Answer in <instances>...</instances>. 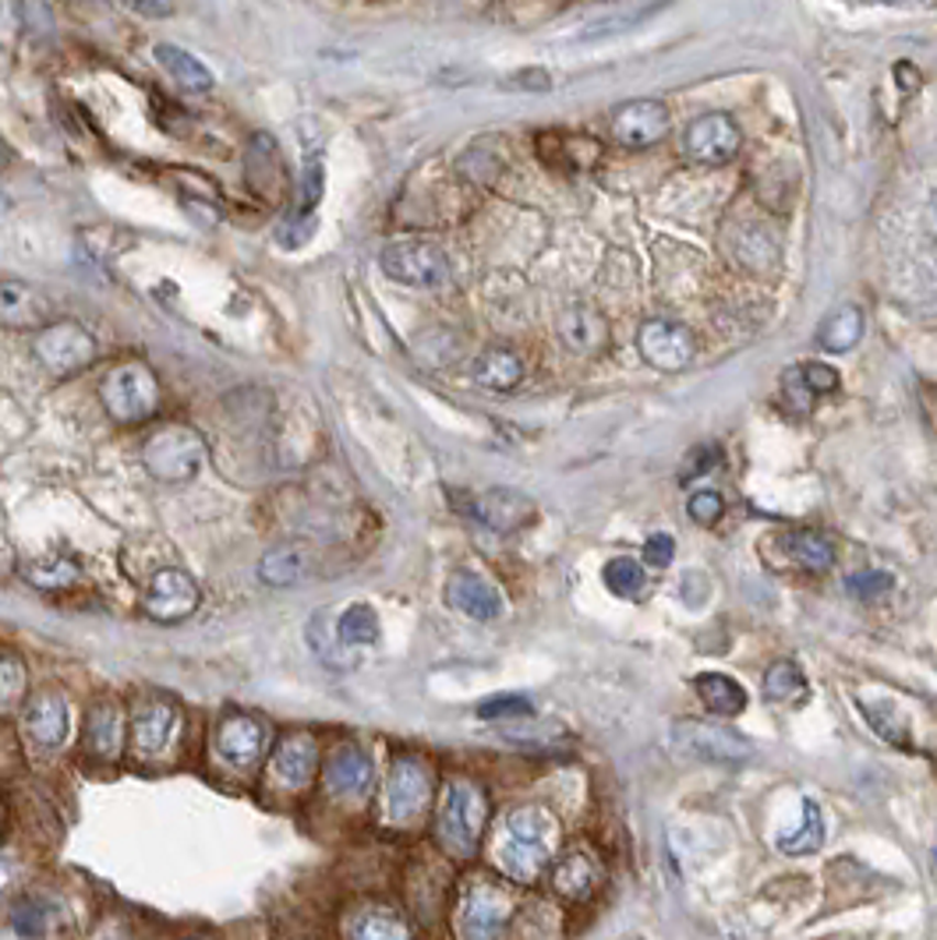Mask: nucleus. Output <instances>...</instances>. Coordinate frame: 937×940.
<instances>
[{"label": "nucleus", "mask_w": 937, "mask_h": 940, "mask_svg": "<svg viewBox=\"0 0 937 940\" xmlns=\"http://www.w3.org/2000/svg\"><path fill=\"white\" fill-rule=\"evenodd\" d=\"M319 195H322V163H311L305 170V188H301V217L316 209Z\"/></svg>", "instance_id": "obj_45"}, {"label": "nucleus", "mask_w": 937, "mask_h": 940, "mask_svg": "<svg viewBox=\"0 0 937 940\" xmlns=\"http://www.w3.org/2000/svg\"><path fill=\"white\" fill-rule=\"evenodd\" d=\"M613 139L627 148H651L669 135V110L659 99H630L619 103L608 118Z\"/></svg>", "instance_id": "obj_12"}, {"label": "nucleus", "mask_w": 937, "mask_h": 940, "mask_svg": "<svg viewBox=\"0 0 937 940\" xmlns=\"http://www.w3.org/2000/svg\"><path fill=\"white\" fill-rule=\"evenodd\" d=\"M46 916L51 913H46L40 902H22L19 909H14V930L29 933V937H40V933H46V927H51V919Z\"/></svg>", "instance_id": "obj_42"}, {"label": "nucleus", "mask_w": 937, "mask_h": 940, "mask_svg": "<svg viewBox=\"0 0 937 940\" xmlns=\"http://www.w3.org/2000/svg\"><path fill=\"white\" fill-rule=\"evenodd\" d=\"M559 340H563L566 351L573 354H584V357H595L608 346V325L598 316L595 308H570L559 316Z\"/></svg>", "instance_id": "obj_20"}, {"label": "nucleus", "mask_w": 937, "mask_h": 940, "mask_svg": "<svg viewBox=\"0 0 937 940\" xmlns=\"http://www.w3.org/2000/svg\"><path fill=\"white\" fill-rule=\"evenodd\" d=\"M180 729V711L163 697L145 700L135 711V729H131V739H135V750L142 756H159L174 747Z\"/></svg>", "instance_id": "obj_14"}, {"label": "nucleus", "mask_w": 937, "mask_h": 940, "mask_svg": "<svg viewBox=\"0 0 937 940\" xmlns=\"http://www.w3.org/2000/svg\"><path fill=\"white\" fill-rule=\"evenodd\" d=\"M825 841V820H820V806L814 799H803V823L796 831L779 834V849L785 855H811Z\"/></svg>", "instance_id": "obj_33"}, {"label": "nucleus", "mask_w": 937, "mask_h": 940, "mask_svg": "<svg viewBox=\"0 0 937 940\" xmlns=\"http://www.w3.org/2000/svg\"><path fill=\"white\" fill-rule=\"evenodd\" d=\"M552 891L559 898L566 902H587L591 895H595V887L602 881V873L595 866V860H587V855H566V860H559L552 866Z\"/></svg>", "instance_id": "obj_25"}, {"label": "nucleus", "mask_w": 937, "mask_h": 940, "mask_svg": "<svg viewBox=\"0 0 937 940\" xmlns=\"http://www.w3.org/2000/svg\"><path fill=\"white\" fill-rule=\"evenodd\" d=\"M927 226H930V234L937 237V195L930 198V206H927Z\"/></svg>", "instance_id": "obj_49"}, {"label": "nucleus", "mask_w": 937, "mask_h": 940, "mask_svg": "<svg viewBox=\"0 0 937 940\" xmlns=\"http://www.w3.org/2000/svg\"><path fill=\"white\" fill-rule=\"evenodd\" d=\"M156 60L185 92H209L212 89V71L195 54H188V49H180L174 43H159Z\"/></svg>", "instance_id": "obj_26"}, {"label": "nucleus", "mask_w": 937, "mask_h": 940, "mask_svg": "<svg viewBox=\"0 0 937 940\" xmlns=\"http://www.w3.org/2000/svg\"><path fill=\"white\" fill-rule=\"evenodd\" d=\"M348 937L354 940H404L410 937L407 922L400 919V913L386 909V905H365L348 919Z\"/></svg>", "instance_id": "obj_29"}, {"label": "nucleus", "mask_w": 937, "mask_h": 940, "mask_svg": "<svg viewBox=\"0 0 937 940\" xmlns=\"http://www.w3.org/2000/svg\"><path fill=\"white\" fill-rule=\"evenodd\" d=\"M217 750L220 756L238 771H249L258 764L262 750H266V725L255 718H227L217 732Z\"/></svg>", "instance_id": "obj_16"}, {"label": "nucleus", "mask_w": 937, "mask_h": 940, "mask_svg": "<svg viewBox=\"0 0 937 940\" xmlns=\"http://www.w3.org/2000/svg\"><path fill=\"white\" fill-rule=\"evenodd\" d=\"M121 4H128L139 14H150V19H163V14L174 11V0H121Z\"/></svg>", "instance_id": "obj_47"}, {"label": "nucleus", "mask_w": 937, "mask_h": 940, "mask_svg": "<svg viewBox=\"0 0 937 940\" xmlns=\"http://www.w3.org/2000/svg\"><path fill=\"white\" fill-rule=\"evenodd\" d=\"M0 325L43 329V325H51V305L25 284H0Z\"/></svg>", "instance_id": "obj_22"}, {"label": "nucleus", "mask_w": 937, "mask_h": 940, "mask_svg": "<svg viewBox=\"0 0 937 940\" xmlns=\"http://www.w3.org/2000/svg\"><path fill=\"white\" fill-rule=\"evenodd\" d=\"M206 442L199 432H191L185 424H167L153 432L142 445V464L159 482H191L195 474L206 467Z\"/></svg>", "instance_id": "obj_3"}, {"label": "nucleus", "mask_w": 937, "mask_h": 940, "mask_svg": "<svg viewBox=\"0 0 937 940\" xmlns=\"http://www.w3.org/2000/svg\"><path fill=\"white\" fill-rule=\"evenodd\" d=\"M379 266L389 279L421 290H436L450 279V258L432 241H393L383 247Z\"/></svg>", "instance_id": "obj_5"}, {"label": "nucleus", "mask_w": 937, "mask_h": 940, "mask_svg": "<svg viewBox=\"0 0 937 940\" xmlns=\"http://www.w3.org/2000/svg\"><path fill=\"white\" fill-rule=\"evenodd\" d=\"M860 340H863V311L852 308V305L835 308L817 329V343L825 346L828 354H846Z\"/></svg>", "instance_id": "obj_28"}, {"label": "nucleus", "mask_w": 937, "mask_h": 940, "mask_svg": "<svg viewBox=\"0 0 937 940\" xmlns=\"http://www.w3.org/2000/svg\"><path fill=\"white\" fill-rule=\"evenodd\" d=\"M199 598H202L199 584L185 569H159L150 580V587H145L142 608L156 622H177L188 619L199 608Z\"/></svg>", "instance_id": "obj_13"}, {"label": "nucleus", "mask_w": 937, "mask_h": 940, "mask_svg": "<svg viewBox=\"0 0 937 940\" xmlns=\"http://www.w3.org/2000/svg\"><path fill=\"white\" fill-rule=\"evenodd\" d=\"M895 75L902 78V86H906V89H916V86H919V75L910 68V64H899V68H895Z\"/></svg>", "instance_id": "obj_48"}, {"label": "nucleus", "mask_w": 937, "mask_h": 940, "mask_svg": "<svg viewBox=\"0 0 937 940\" xmlns=\"http://www.w3.org/2000/svg\"><path fill=\"white\" fill-rule=\"evenodd\" d=\"M934 860H937V852H934Z\"/></svg>", "instance_id": "obj_51"}, {"label": "nucleus", "mask_w": 937, "mask_h": 940, "mask_svg": "<svg viewBox=\"0 0 937 940\" xmlns=\"http://www.w3.org/2000/svg\"><path fill=\"white\" fill-rule=\"evenodd\" d=\"M372 785V761L365 756V750L357 747H340L330 764H326V788L340 799H357L365 796Z\"/></svg>", "instance_id": "obj_21"}, {"label": "nucleus", "mask_w": 937, "mask_h": 940, "mask_svg": "<svg viewBox=\"0 0 937 940\" xmlns=\"http://www.w3.org/2000/svg\"><path fill=\"white\" fill-rule=\"evenodd\" d=\"M672 555H676V541H672L669 534H651L644 541V563L654 566V569H665L672 563Z\"/></svg>", "instance_id": "obj_43"}, {"label": "nucleus", "mask_w": 937, "mask_h": 940, "mask_svg": "<svg viewBox=\"0 0 937 940\" xmlns=\"http://www.w3.org/2000/svg\"><path fill=\"white\" fill-rule=\"evenodd\" d=\"M100 396H103V407L110 410L113 421L139 424V421H150L156 414L159 383L150 372V365H142V361H128V365H118V368L107 372Z\"/></svg>", "instance_id": "obj_4"}, {"label": "nucleus", "mask_w": 937, "mask_h": 940, "mask_svg": "<svg viewBox=\"0 0 937 940\" xmlns=\"http://www.w3.org/2000/svg\"><path fill=\"white\" fill-rule=\"evenodd\" d=\"M474 517H478L485 527H492V531H503V534L520 531V527H528L534 520V502L520 491L492 488V491L478 495V502H474Z\"/></svg>", "instance_id": "obj_17"}, {"label": "nucleus", "mask_w": 937, "mask_h": 940, "mask_svg": "<svg viewBox=\"0 0 937 940\" xmlns=\"http://www.w3.org/2000/svg\"><path fill=\"white\" fill-rule=\"evenodd\" d=\"M715 460H718V450H715V445H704V450H697V453H694V460H690V467L683 471V477H686V482H694V477L708 474Z\"/></svg>", "instance_id": "obj_46"}, {"label": "nucleus", "mask_w": 937, "mask_h": 940, "mask_svg": "<svg viewBox=\"0 0 937 940\" xmlns=\"http://www.w3.org/2000/svg\"><path fill=\"white\" fill-rule=\"evenodd\" d=\"M471 378H474V383H478L482 389L509 392V389L520 386L523 361H520L514 351H506V346H488V351H482L478 357H474Z\"/></svg>", "instance_id": "obj_23"}, {"label": "nucleus", "mask_w": 937, "mask_h": 940, "mask_svg": "<svg viewBox=\"0 0 937 940\" xmlns=\"http://www.w3.org/2000/svg\"><path fill=\"white\" fill-rule=\"evenodd\" d=\"M337 637L343 648H372L379 640V616L372 605H351L348 612L337 619Z\"/></svg>", "instance_id": "obj_34"}, {"label": "nucleus", "mask_w": 937, "mask_h": 940, "mask_svg": "<svg viewBox=\"0 0 937 940\" xmlns=\"http://www.w3.org/2000/svg\"><path fill=\"white\" fill-rule=\"evenodd\" d=\"M559 845V820L545 806H517L503 817L496 838V866L509 881L531 884L549 866Z\"/></svg>", "instance_id": "obj_1"}, {"label": "nucleus", "mask_w": 937, "mask_h": 940, "mask_svg": "<svg viewBox=\"0 0 937 940\" xmlns=\"http://www.w3.org/2000/svg\"><path fill=\"white\" fill-rule=\"evenodd\" d=\"M846 590L852 594V598H860V601H874V598H881V594L892 590V576L881 573V569L852 573L849 580H846Z\"/></svg>", "instance_id": "obj_38"}, {"label": "nucleus", "mask_w": 937, "mask_h": 940, "mask_svg": "<svg viewBox=\"0 0 937 940\" xmlns=\"http://www.w3.org/2000/svg\"><path fill=\"white\" fill-rule=\"evenodd\" d=\"M814 396L817 392L811 389V383L803 378L800 368H789L782 375V403L793 410V414H807V410L814 407Z\"/></svg>", "instance_id": "obj_37"}, {"label": "nucleus", "mask_w": 937, "mask_h": 940, "mask_svg": "<svg viewBox=\"0 0 937 940\" xmlns=\"http://www.w3.org/2000/svg\"><path fill=\"white\" fill-rule=\"evenodd\" d=\"M672 742L690 753V756H701V761H718V764H732V761H743L750 756V742L743 736H736L732 729L718 721H697V718H686L672 725Z\"/></svg>", "instance_id": "obj_9"}, {"label": "nucleus", "mask_w": 937, "mask_h": 940, "mask_svg": "<svg viewBox=\"0 0 937 940\" xmlns=\"http://www.w3.org/2000/svg\"><path fill=\"white\" fill-rule=\"evenodd\" d=\"M637 351H640V357H644L651 368L683 372L690 361H694L697 346H694V336H690L686 325L669 322V319H651V322L640 325Z\"/></svg>", "instance_id": "obj_11"}, {"label": "nucleus", "mask_w": 937, "mask_h": 940, "mask_svg": "<svg viewBox=\"0 0 937 940\" xmlns=\"http://www.w3.org/2000/svg\"><path fill=\"white\" fill-rule=\"evenodd\" d=\"M36 357L46 372L54 375H75L81 368H89L96 361V340L92 333H86L78 322H51L40 329L36 336Z\"/></svg>", "instance_id": "obj_7"}, {"label": "nucleus", "mask_w": 937, "mask_h": 940, "mask_svg": "<svg viewBox=\"0 0 937 940\" xmlns=\"http://www.w3.org/2000/svg\"><path fill=\"white\" fill-rule=\"evenodd\" d=\"M686 513L694 517V523L712 527L721 513H726V499H721L718 491H697L694 499L686 502Z\"/></svg>", "instance_id": "obj_41"}, {"label": "nucleus", "mask_w": 937, "mask_h": 940, "mask_svg": "<svg viewBox=\"0 0 937 940\" xmlns=\"http://www.w3.org/2000/svg\"><path fill=\"white\" fill-rule=\"evenodd\" d=\"M258 576L269 587H298L311 576V555L301 544H279V549L262 555Z\"/></svg>", "instance_id": "obj_24"}, {"label": "nucleus", "mask_w": 937, "mask_h": 940, "mask_svg": "<svg viewBox=\"0 0 937 940\" xmlns=\"http://www.w3.org/2000/svg\"><path fill=\"white\" fill-rule=\"evenodd\" d=\"M694 689L701 693L704 707H708V711H715L718 718H736V715H743V707H747L743 686H739L736 679H729V675H721V672H704V675H697Z\"/></svg>", "instance_id": "obj_27"}, {"label": "nucleus", "mask_w": 937, "mask_h": 940, "mask_svg": "<svg viewBox=\"0 0 937 940\" xmlns=\"http://www.w3.org/2000/svg\"><path fill=\"white\" fill-rule=\"evenodd\" d=\"M534 707H531V700L528 697H517V693H509V697H496V700H485L482 707H478V715L482 718H492V721H499V718H520V715H531Z\"/></svg>", "instance_id": "obj_40"}, {"label": "nucleus", "mask_w": 937, "mask_h": 940, "mask_svg": "<svg viewBox=\"0 0 937 940\" xmlns=\"http://www.w3.org/2000/svg\"><path fill=\"white\" fill-rule=\"evenodd\" d=\"M25 732L43 750H54L68 736V704L57 693H36L25 707Z\"/></svg>", "instance_id": "obj_19"}, {"label": "nucleus", "mask_w": 937, "mask_h": 940, "mask_svg": "<svg viewBox=\"0 0 937 940\" xmlns=\"http://www.w3.org/2000/svg\"><path fill=\"white\" fill-rule=\"evenodd\" d=\"M517 898L514 891H506L503 884H471L467 895L460 898V913H456V930L460 937L471 940H485V937H499L506 930V922L514 919Z\"/></svg>", "instance_id": "obj_6"}, {"label": "nucleus", "mask_w": 937, "mask_h": 940, "mask_svg": "<svg viewBox=\"0 0 937 940\" xmlns=\"http://www.w3.org/2000/svg\"><path fill=\"white\" fill-rule=\"evenodd\" d=\"M739 145H743V135L729 113H704L683 131V153L701 167H726L739 153Z\"/></svg>", "instance_id": "obj_8"}, {"label": "nucleus", "mask_w": 937, "mask_h": 940, "mask_svg": "<svg viewBox=\"0 0 937 940\" xmlns=\"http://www.w3.org/2000/svg\"><path fill=\"white\" fill-rule=\"evenodd\" d=\"M8 163H11V153H8V145L0 142V174H4V167H8Z\"/></svg>", "instance_id": "obj_50"}, {"label": "nucleus", "mask_w": 937, "mask_h": 940, "mask_svg": "<svg viewBox=\"0 0 937 940\" xmlns=\"http://www.w3.org/2000/svg\"><path fill=\"white\" fill-rule=\"evenodd\" d=\"M86 739H89V750L96 756H118L121 753V711L118 704L100 700L89 711V725H86Z\"/></svg>", "instance_id": "obj_30"}, {"label": "nucleus", "mask_w": 937, "mask_h": 940, "mask_svg": "<svg viewBox=\"0 0 937 940\" xmlns=\"http://www.w3.org/2000/svg\"><path fill=\"white\" fill-rule=\"evenodd\" d=\"M602 580H605L608 590L619 594V598H637L640 587H644V566H640L637 559H630V555H616V559H608V563H605Z\"/></svg>", "instance_id": "obj_35"}, {"label": "nucleus", "mask_w": 937, "mask_h": 940, "mask_svg": "<svg viewBox=\"0 0 937 940\" xmlns=\"http://www.w3.org/2000/svg\"><path fill=\"white\" fill-rule=\"evenodd\" d=\"M316 767H319V747L308 732L287 736L273 753V774H276V782L287 788L308 785L316 778Z\"/></svg>", "instance_id": "obj_18"}, {"label": "nucleus", "mask_w": 937, "mask_h": 940, "mask_svg": "<svg viewBox=\"0 0 937 940\" xmlns=\"http://www.w3.org/2000/svg\"><path fill=\"white\" fill-rule=\"evenodd\" d=\"M22 576L40 590H64L81 580V566L68 555H51V559H36V563L22 566Z\"/></svg>", "instance_id": "obj_32"}, {"label": "nucleus", "mask_w": 937, "mask_h": 940, "mask_svg": "<svg viewBox=\"0 0 937 940\" xmlns=\"http://www.w3.org/2000/svg\"><path fill=\"white\" fill-rule=\"evenodd\" d=\"M785 552H789V559H793L800 569H807V573H825V569H831V563H835L831 541H828L825 534H817V531H793V534H785Z\"/></svg>", "instance_id": "obj_31"}, {"label": "nucleus", "mask_w": 937, "mask_h": 940, "mask_svg": "<svg viewBox=\"0 0 937 940\" xmlns=\"http://www.w3.org/2000/svg\"><path fill=\"white\" fill-rule=\"evenodd\" d=\"M25 693V668L14 657L0 654V707L14 704Z\"/></svg>", "instance_id": "obj_39"}, {"label": "nucleus", "mask_w": 937, "mask_h": 940, "mask_svg": "<svg viewBox=\"0 0 937 940\" xmlns=\"http://www.w3.org/2000/svg\"><path fill=\"white\" fill-rule=\"evenodd\" d=\"M432 799V774L418 756H397L386 782V817L393 823L415 820Z\"/></svg>", "instance_id": "obj_10"}, {"label": "nucleus", "mask_w": 937, "mask_h": 940, "mask_svg": "<svg viewBox=\"0 0 937 940\" xmlns=\"http://www.w3.org/2000/svg\"><path fill=\"white\" fill-rule=\"evenodd\" d=\"M800 372L811 383L814 392H835L838 389V372L828 368V365H817V361H811V365H800Z\"/></svg>", "instance_id": "obj_44"}, {"label": "nucleus", "mask_w": 937, "mask_h": 940, "mask_svg": "<svg viewBox=\"0 0 937 940\" xmlns=\"http://www.w3.org/2000/svg\"><path fill=\"white\" fill-rule=\"evenodd\" d=\"M447 605L456 608L460 616L492 622L506 612V601L496 584H488L478 573H453L447 584Z\"/></svg>", "instance_id": "obj_15"}, {"label": "nucleus", "mask_w": 937, "mask_h": 940, "mask_svg": "<svg viewBox=\"0 0 937 940\" xmlns=\"http://www.w3.org/2000/svg\"><path fill=\"white\" fill-rule=\"evenodd\" d=\"M807 693V679L793 662H779L764 672V697L768 700H800Z\"/></svg>", "instance_id": "obj_36"}, {"label": "nucleus", "mask_w": 937, "mask_h": 940, "mask_svg": "<svg viewBox=\"0 0 937 940\" xmlns=\"http://www.w3.org/2000/svg\"><path fill=\"white\" fill-rule=\"evenodd\" d=\"M485 820H488L485 792L467 778H453L447 785V792H442V803H439V814H436L439 845L450 855H456V860H471L482 845Z\"/></svg>", "instance_id": "obj_2"}]
</instances>
